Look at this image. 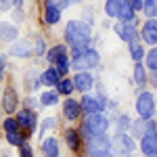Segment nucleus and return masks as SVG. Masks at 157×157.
Listing matches in <instances>:
<instances>
[{
    "label": "nucleus",
    "mask_w": 157,
    "mask_h": 157,
    "mask_svg": "<svg viewBox=\"0 0 157 157\" xmlns=\"http://www.w3.org/2000/svg\"><path fill=\"white\" fill-rule=\"evenodd\" d=\"M63 36L69 48H84L90 46V38H92V25L84 19H71L65 23Z\"/></svg>",
    "instance_id": "nucleus-1"
},
{
    "label": "nucleus",
    "mask_w": 157,
    "mask_h": 157,
    "mask_svg": "<svg viewBox=\"0 0 157 157\" xmlns=\"http://www.w3.org/2000/svg\"><path fill=\"white\" fill-rule=\"evenodd\" d=\"M109 132V117L101 111V113H92V115H84L82 126H80V134L86 140H90L92 136H103Z\"/></svg>",
    "instance_id": "nucleus-2"
},
{
    "label": "nucleus",
    "mask_w": 157,
    "mask_h": 157,
    "mask_svg": "<svg viewBox=\"0 0 157 157\" xmlns=\"http://www.w3.org/2000/svg\"><path fill=\"white\" fill-rule=\"evenodd\" d=\"M71 63L75 71H90L101 65V55L98 50L92 46H84V48H71Z\"/></svg>",
    "instance_id": "nucleus-3"
},
{
    "label": "nucleus",
    "mask_w": 157,
    "mask_h": 157,
    "mask_svg": "<svg viewBox=\"0 0 157 157\" xmlns=\"http://www.w3.org/2000/svg\"><path fill=\"white\" fill-rule=\"evenodd\" d=\"M136 113L138 117H145V120H153L155 117V111H157V97L149 90H140V94L136 97Z\"/></svg>",
    "instance_id": "nucleus-4"
},
{
    "label": "nucleus",
    "mask_w": 157,
    "mask_h": 157,
    "mask_svg": "<svg viewBox=\"0 0 157 157\" xmlns=\"http://www.w3.org/2000/svg\"><path fill=\"white\" fill-rule=\"evenodd\" d=\"M86 151L90 157H105L109 153H113V138H109L107 134L92 136L90 140H86Z\"/></svg>",
    "instance_id": "nucleus-5"
},
{
    "label": "nucleus",
    "mask_w": 157,
    "mask_h": 157,
    "mask_svg": "<svg viewBox=\"0 0 157 157\" xmlns=\"http://www.w3.org/2000/svg\"><path fill=\"white\" fill-rule=\"evenodd\" d=\"M113 32L117 34L121 42H126V44H130L134 40H140V29L136 27V23H124V21H115L113 25Z\"/></svg>",
    "instance_id": "nucleus-6"
},
{
    "label": "nucleus",
    "mask_w": 157,
    "mask_h": 157,
    "mask_svg": "<svg viewBox=\"0 0 157 157\" xmlns=\"http://www.w3.org/2000/svg\"><path fill=\"white\" fill-rule=\"evenodd\" d=\"M132 151H134V136L130 132L115 134V136H113V153L117 157L130 155Z\"/></svg>",
    "instance_id": "nucleus-7"
},
{
    "label": "nucleus",
    "mask_w": 157,
    "mask_h": 157,
    "mask_svg": "<svg viewBox=\"0 0 157 157\" xmlns=\"http://www.w3.org/2000/svg\"><path fill=\"white\" fill-rule=\"evenodd\" d=\"M9 55H13V57H19V59H29V57H34V55H36L34 42L23 40V38L15 40L13 44H9Z\"/></svg>",
    "instance_id": "nucleus-8"
},
{
    "label": "nucleus",
    "mask_w": 157,
    "mask_h": 157,
    "mask_svg": "<svg viewBox=\"0 0 157 157\" xmlns=\"http://www.w3.org/2000/svg\"><path fill=\"white\" fill-rule=\"evenodd\" d=\"M80 105H82V113L84 115H92V113H105V101L103 98H97L92 97V94H84V97L80 98Z\"/></svg>",
    "instance_id": "nucleus-9"
},
{
    "label": "nucleus",
    "mask_w": 157,
    "mask_h": 157,
    "mask_svg": "<svg viewBox=\"0 0 157 157\" xmlns=\"http://www.w3.org/2000/svg\"><path fill=\"white\" fill-rule=\"evenodd\" d=\"M61 15H63V9H61L59 0H44V21L48 25H55L61 21Z\"/></svg>",
    "instance_id": "nucleus-10"
},
{
    "label": "nucleus",
    "mask_w": 157,
    "mask_h": 157,
    "mask_svg": "<svg viewBox=\"0 0 157 157\" xmlns=\"http://www.w3.org/2000/svg\"><path fill=\"white\" fill-rule=\"evenodd\" d=\"M84 113H82V105H80V101H75V98L67 97L63 101V117L67 121H75L80 120Z\"/></svg>",
    "instance_id": "nucleus-11"
},
{
    "label": "nucleus",
    "mask_w": 157,
    "mask_h": 157,
    "mask_svg": "<svg viewBox=\"0 0 157 157\" xmlns=\"http://www.w3.org/2000/svg\"><path fill=\"white\" fill-rule=\"evenodd\" d=\"M140 40L149 46H157V19H147L140 27Z\"/></svg>",
    "instance_id": "nucleus-12"
},
{
    "label": "nucleus",
    "mask_w": 157,
    "mask_h": 157,
    "mask_svg": "<svg viewBox=\"0 0 157 157\" xmlns=\"http://www.w3.org/2000/svg\"><path fill=\"white\" fill-rule=\"evenodd\" d=\"M73 84H75V90L82 92V94H88L94 86V78L90 71H75L73 75Z\"/></svg>",
    "instance_id": "nucleus-13"
},
{
    "label": "nucleus",
    "mask_w": 157,
    "mask_h": 157,
    "mask_svg": "<svg viewBox=\"0 0 157 157\" xmlns=\"http://www.w3.org/2000/svg\"><path fill=\"white\" fill-rule=\"evenodd\" d=\"M17 120H19V124H21V128H23L25 132H34L38 126V115L34 109H21L19 113H17Z\"/></svg>",
    "instance_id": "nucleus-14"
},
{
    "label": "nucleus",
    "mask_w": 157,
    "mask_h": 157,
    "mask_svg": "<svg viewBox=\"0 0 157 157\" xmlns=\"http://www.w3.org/2000/svg\"><path fill=\"white\" fill-rule=\"evenodd\" d=\"M38 80H40V84L48 86V88H57V84L63 80V75H61L59 69L52 65V67H46L44 71L40 73V75H38Z\"/></svg>",
    "instance_id": "nucleus-15"
},
{
    "label": "nucleus",
    "mask_w": 157,
    "mask_h": 157,
    "mask_svg": "<svg viewBox=\"0 0 157 157\" xmlns=\"http://www.w3.org/2000/svg\"><path fill=\"white\" fill-rule=\"evenodd\" d=\"M132 78H134V84L138 86L140 90L149 84V67H147L143 61L134 63V69H132Z\"/></svg>",
    "instance_id": "nucleus-16"
},
{
    "label": "nucleus",
    "mask_w": 157,
    "mask_h": 157,
    "mask_svg": "<svg viewBox=\"0 0 157 157\" xmlns=\"http://www.w3.org/2000/svg\"><path fill=\"white\" fill-rule=\"evenodd\" d=\"M17 105H19L17 92H15L13 88H6V90L2 92V109H4V113H6V115H13V113L17 111Z\"/></svg>",
    "instance_id": "nucleus-17"
},
{
    "label": "nucleus",
    "mask_w": 157,
    "mask_h": 157,
    "mask_svg": "<svg viewBox=\"0 0 157 157\" xmlns=\"http://www.w3.org/2000/svg\"><path fill=\"white\" fill-rule=\"evenodd\" d=\"M59 153H61L59 138L48 136V138L42 140V155H44V157H59Z\"/></svg>",
    "instance_id": "nucleus-18"
},
{
    "label": "nucleus",
    "mask_w": 157,
    "mask_h": 157,
    "mask_svg": "<svg viewBox=\"0 0 157 157\" xmlns=\"http://www.w3.org/2000/svg\"><path fill=\"white\" fill-rule=\"evenodd\" d=\"M0 38H2V42L13 44L15 40H19V29L13 23H6V21H4V23L0 25Z\"/></svg>",
    "instance_id": "nucleus-19"
},
{
    "label": "nucleus",
    "mask_w": 157,
    "mask_h": 157,
    "mask_svg": "<svg viewBox=\"0 0 157 157\" xmlns=\"http://www.w3.org/2000/svg\"><path fill=\"white\" fill-rule=\"evenodd\" d=\"M143 44H145L143 40H134V42H130V44H128V48H130V57H132L134 63L145 61V57H147V50H145V46H143Z\"/></svg>",
    "instance_id": "nucleus-20"
},
{
    "label": "nucleus",
    "mask_w": 157,
    "mask_h": 157,
    "mask_svg": "<svg viewBox=\"0 0 157 157\" xmlns=\"http://www.w3.org/2000/svg\"><path fill=\"white\" fill-rule=\"evenodd\" d=\"M121 4L120 0H105V15H107L109 19H115V21H120V15H121Z\"/></svg>",
    "instance_id": "nucleus-21"
},
{
    "label": "nucleus",
    "mask_w": 157,
    "mask_h": 157,
    "mask_svg": "<svg viewBox=\"0 0 157 157\" xmlns=\"http://www.w3.org/2000/svg\"><path fill=\"white\" fill-rule=\"evenodd\" d=\"M80 140H82V134H80V130H73V128L65 130V143H67V147L71 149L73 153L80 149Z\"/></svg>",
    "instance_id": "nucleus-22"
},
{
    "label": "nucleus",
    "mask_w": 157,
    "mask_h": 157,
    "mask_svg": "<svg viewBox=\"0 0 157 157\" xmlns=\"http://www.w3.org/2000/svg\"><path fill=\"white\" fill-rule=\"evenodd\" d=\"M67 52H71V50H67V44H55V46H50L48 48V55H46V61H48L50 65H55L59 57L63 55H67Z\"/></svg>",
    "instance_id": "nucleus-23"
},
{
    "label": "nucleus",
    "mask_w": 157,
    "mask_h": 157,
    "mask_svg": "<svg viewBox=\"0 0 157 157\" xmlns=\"http://www.w3.org/2000/svg\"><path fill=\"white\" fill-rule=\"evenodd\" d=\"M147 128H149V120H145V117H138L136 121H132V128H130V134H132L134 138H143L147 134Z\"/></svg>",
    "instance_id": "nucleus-24"
},
{
    "label": "nucleus",
    "mask_w": 157,
    "mask_h": 157,
    "mask_svg": "<svg viewBox=\"0 0 157 157\" xmlns=\"http://www.w3.org/2000/svg\"><path fill=\"white\" fill-rule=\"evenodd\" d=\"M55 67L59 69V73L63 75V78H67L69 69H73V63H71V52H67V55L59 57V59H57V63H55Z\"/></svg>",
    "instance_id": "nucleus-25"
},
{
    "label": "nucleus",
    "mask_w": 157,
    "mask_h": 157,
    "mask_svg": "<svg viewBox=\"0 0 157 157\" xmlns=\"http://www.w3.org/2000/svg\"><path fill=\"white\" fill-rule=\"evenodd\" d=\"M59 92H57V88H55V90H44V92H42V94H40V98H38V101H40V105H42V107H52V105H57V103H59Z\"/></svg>",
    "instance_id": "nucleus-26"
},
{
    "label": "nucleus",
    "mask_w": 157,
    "mask_h": 157,
    "mask_svg": "<svg viewBox=\"0 0 157 157\" xmlns=\"http://www.w3.org/2000/svg\"><path fill=\"white\" fill-rule=\"evenodd\" d=\"M120 21H124V23H136V11H134V6L130 2H124L121 4Z\"/></svg>",
    "instance_id": "nucleus-27"
},
{
    "label": "nucleus",
    "mask_w": 157,
    "mask_h": 157,
    "mask_svg": "<svg viewBox=\"0 0 157 157\" xmlns=\"http://www.w3.org/2000/svg\"><path fill=\"white\" fill-rule=\"evenodd\" d=\"M75 90V84H73V78H63L59 84H57V92L61 97H71V92Z\"/></svg>",
    "instance_id": "nucleus-28"
},
{
    "label": "nucleus",
    "mask_w": 157,
    "mask_h": 157,
    "mask_svg": "<svg viewBox=\"0 0 157 157\" xmlns=\"http://www.w3.org/2000/svg\"><path fill=\"white\" fill-rule=\"evenodd\" d=\"M25 136H27V134H23V130H19V132H9L6 134V140H9V145H13V147H21L25 143Z\"/></svg>",
    "instance_id": "nucleus-29"
},
{
    "label": "nucleus",
    "mask_w": 157,
    "mask_h": 157,
    "mask_svg": "<svg viewBox=\"0 0 157 157\" xmlns=\"http://www.w3.org/2000/svg\"><path fill=\"white\" fill-rule=\"evenodd\" d=\"M2 128H4V132H6V134H9V132H19V130H23V128H21V124H19V120H17V117H11V115L4 120Z\"/></svg>",
    "instance_id": "nucleus-30"
},
{
    "label": "nucleus",
    "mask_w": 157,
    "mask_h": 157,
    "mask_svg": "<svg viewBox=\"0 0 157 157\" xmlns=\"http://www.w3.org/2000/svg\"><path fill=\"white\" fill-rule=\"evenodd\" d=\"M143 13L147 19H157V0H145Z\"/></svg>",
    "instance_id": "nucleus-31"
},
{
    "label": "nucleus",
    "mask_w": 157,
    "mask_h": 157,
    "mask_svg": "<svg viewBox=\"0 0 157 157\" xmlns=\"http://www.w3.org/2000/svg\"><path fill=\"white\" fill-rule=\"evenodd\" d=\"M130 128H132V120H130V115H128V113H126V115H120V117H117V134L130 132Z\"/></svg>",
    "instance_id": "nucleus-32"
},
{
    "label": "nucleus",
    "mask_w": 157,
    "mask_h": 157,
    "mask_svg": "<svg viewBox=\"0 0 157 157\" xmlns=\"http://www.w3.org/2000/svg\"><path fill=\"white\" fill-rule=\"evenodd\" d=\"M145 65L151 69H157V46H151V50H147V57H145Z\"/></svg>",
    "instance_id": "nucleus-33"
},
{
    "label": "nucleus",
    "mask_w": 157,
    "mask_h": 157,
    "mask_svg": "<svg viewBox=\"0 0 157 157\" xmlns=\"http://www.w3.org/2000/svg\"><path fill=\"white\" fill-rule=\"evenodd\" d=\"M34 48H36L38 57H46V55H48V46H46V42H44V38H42V36L34 38Z\"/></svg>",
    "instance_id": "nucleus-34"
},
{
    "label": "nucleus",
    "mask_w": 157,
    "mask_h": 157,
    "mask_svg": "<svg viewBox=\"0 0 157 157\" xmlns=\"http://www.w3.org/2000/svg\"><path fill=\"white\" fill-rule=\"evenodd\" d=\"M55 128H57V117H44L42 126H40V136L46 134L48 130H55Z\"/></svg>",
    "instance_id": "nucleus-35"
},
{
    "label": "nucleus",
    "mask_w": 157,
    "mask_h": 157,
    "mask_svg": "<svg viewBox=\"0 0 157 157\" xmlns=\"http://www.w3.org/2000/svg\"><path fill=\"white\" fill-rule=\"evenodd\" d=\"M15 9V0H0V11L2 13H9Z\"/></svg>",
    "instance_id": "nucleus-36"
},
{
    "label": "nucleus",
    "mask_w": 157,
    "mask_h": 157,
    "mask_svg": "<svg viewBox=\"0 0 157 157\" xmlns=\"http://www.w3.org/2000/svg\"><path fill=\"white\" fill-rule=\"evenodd\" d=\"M19 153H21V157H32V147L27 145V143H23V145L19 147Z\"/></svg>",
    "instance_id": "nucleus-37"
},
{
    "label": "nucleus",
    "mask_w": 157,
    "mask_h": 157,
    "mask_svg": "<svg viewBox=\"0 0 157 157\" xmlns=\"http://www.w3.org/2000/svg\"><path fill=\"white\" fill-rule=\"evenodd\" d=\"M149 84L157 90V69H151V71H149Z\"/></svg>",
    "instance_id": "nucleus-38"
},
{
    "label": "nucleus",
    "mask_w": 157,
    "mask_h": 157,
    "mask_svg": "<svg viewBox=\"0 0 157 157\" xmlns=\"http://www.w3.org/2000/svg\"><path fill=\"white\" fill-rule=\"evenodd\" d=\"M82 0H59L61 9H69V6H73V4H80Z\"/></svg>",
    "instance_id": "nucleus-39"
},
{
    "label": "nucleus",
    "mask_w": 157,
    "mask_h": 157,
    "mask_svg": "<svg viewBox=\"0 0 157 157\" xmlns=\"http://www.w3.org/2000/svg\"><path fill=\"white\" fill-rule=\"evenodd\" d=\"M130 4L134 6V11H143V6H145V0H130Z\"/></svg>",
    "instance_id": "nucleus-40"
},
{
    "label": "nucleus",
    "mask_w": 157,
    "mask_h": 157,
    "mask_svg": "<svg viewBox=\"0 0 157 157\" xmlns=\"http://www.w3.org/2000/svg\"><path fill=\"white\" fill-rule=\"evenodd\" d=\"M4 71H6V55L0 57V75H4Z\"/></svg>",
    "instance_id": "nucleus-41"
},
{
    "label": "nucleus",
    "mask_w": 157,
    "mask_h": 157,
    "mask_svg": "<svg viewBox=\"0 0 157 157\" xmlns=\"http://www.w3.org/2000/svg\"><path fill=\"white\" fill-rule=\"evenodd\" d=\"M15 21H23V13H21V9L15 11Z\"/></svg>",
    "instance_id": "nucleus-42"
},
{
    "label": "nucleus",
    "mask_w": 157,
    "mask_h": 157,
    "mask_svg": "<svg viewBox=\"0 0 157 157\" xmlns=\"http://www.w3.org/2000/svg\"><path fill=\"white\" fill-rule=\"evenodd\" d=\"M23 2H25V0H15V6H17V9H21V6H23Z\"/></svg>",
    "instance_id": "nucleus-43"
},
{
    "label": "nucleus",
    "mask_w": 157,
    "mask_h": 157,
    "mask_svg": "<svg viewBox=\"0 0 157 157\" xmlns=\"http://www.w3.org/2000/svg\"><path fill=\"white\" fill-rule=\"evenodd\" d=\"M105 157H117V155H115V153H109V155H105Z\"/></svg>",
    "instance_id": "nucleus-44"
},
{
    "label": "nucleus",
    "mask_w": 157,
    "mask_h": 157,
    "mask_svg": "<svg viewBox=\"0 0 157 157\" xmlns=\"http://www.w3.org/2000/svg\"><path fill=\"white\" fill-rule=\"evenodd\" d=\"M147 157H157V153H153V155H147Z\"/></svg>",
    "instance_id": "nucleus-45"
},
{
    "label": "nucleus",
    "mask_w": 157,
    "mask_h": 157,
    "mask_svg": "<svg viewBox=\"0 0 157 157\" xmlns=\"http://www.w3.org/2000/svg\"><path fill=\"white\" fill-rule=\"evenodd\" d=\"M120 2H130V0H120Z\"/></svg>",
    "instance_id": "nucleus-46"
}]
</instances>
